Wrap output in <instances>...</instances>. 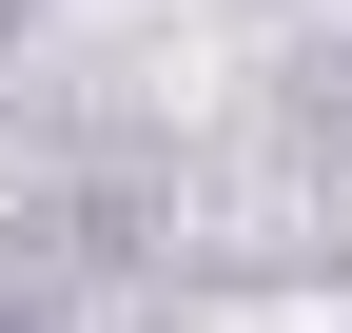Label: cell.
Returning <instances> with one entry per match:
<instances>
[{
  "mask_svg": "<svg viewBox=\"0 0 352 333\" xmlns=\"http://www.w3.org/2000/svg\"><path fill=\"white\" fill-rule=\"evenodd\" d=\"M235 333H352V314H333V294H254Z\"/></svg>",
  "mask_w": 352,
  "mask_h": 333,
  "instance_id": "obj_1",
  "label": "cell"
}]
</instances>
